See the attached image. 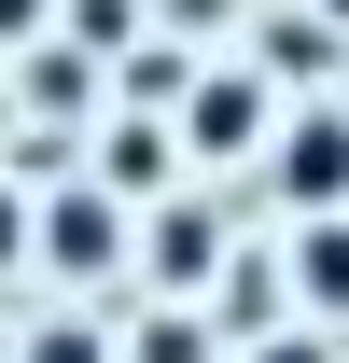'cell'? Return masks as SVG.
Masks as SVG:
<instances>
[{
	"instance_id": "6da1fadb",
	"label": "cell",
	"mask_w": 349,
	"mask_h": 363,
	"mask_svg": "<svg viewBox=\"0 0 349 363\" xmlns=\"http://www.w3.org/2000/svg\"><path fill=\"white\" fill-rule=\"evenodd\" d=\"M279 182H294V210H349V126L336 112H307V126L279 140Z\"/></svg>"
},
{
	"instance_id": "7a4b0ae2",
	"label": "cell",
	"mask_w": 349,
	"mask_h": 363,
	"mask_svg": "<svg viewBox=\"0 0 349 363\" xmlns=\"http://www.w3.org/2000/svg\"><path fill=\"white\" fill-rule=\"evenodd\" d=\"M182 126H196V154H238V140L265 126V84H252V70H210V84H196V112H182Z\"/></svg>"
},
{
	"instance_id": "3957f363",
	"label": "cell",
	"mask_w": 349,
	"mask_h": 363,
	"mask_svg": "<svg viewBox=\"0 0 349 363\" xmlns=\"http://www.w3.org/2000/svg\"><path fill=\"white\" fill-rule=\"evenodd\" d=\"M43 252H56V266H112V252H126L112 196H56V210H43Z\"/></svg>"
},
{
	"instance_id": "277c9868",
	"label": "cell",
	"mask_w": 349,
	"mask_h": 363,
	"mask_svg": "<svg viewBox=\"0 0 349 363\" xmlns=\"http://www.w3.org/2000/svg\"><path fill=\"white\" fill-rule=\"evenodd\" d=\"M294 279H307V294H336V308H349V210H321V224L294 238Z\"/></svg>"
},
{
	"instance_id": "5b68a950",
	"label": "cell",
	"mask_w": 349,
	"mask_h": 363,
	"mask_svg": "<svg viewBox=\"0 0 349 363\" xmlns=\"http://www.w3.org/2000/svg\"><path fill=\"white\" fill-rule=\"evenodd\" d=\"M210 252H223L210 210H168V224H154V266H168V279H210Z\"/></svg>"
},
{
	"instance_id": "8992f818",
	"label": "cell",
	"mask_w": 349,
	"mask_h": 363,
	"mask_svg": "<svg viewBox=\"0 0 349 363\" xmlns=\"http://www.w3.org/2000/svg\"><path fill=\"white\" fill-rule=\"evenodd\" d=\"M28 363H98V335H70V321H56V335H28Z\"/></svg>"
},
{
	"instance_id": "52a82bcc",
	"label": "cell",
	"mask_w": 349,
	"mask_h": 363,
	"mask_svg": "<svg viewBox=\"0 0 349 363\" xmlns=\"http://www.w3.org/2000/svg\"><path fill=\"white\" fill-rule=\"evenodd\" d=\"M14 252H28V224H14V196H0V266H14Z\"/></svg>"
},
{
	"instance_id": "ba28073f",
	"label": "cell",
	"mask_w": 349,
	"mask_h": 363,
	"mask_svg": "<svg viewBox=\"0 0 349 363\" xmlns=\"http://www.w3.org/2000/svg\"><path fill=\"white\" fill-rule=\"evenodd\" d=\"M28 14H43V0H0V43H14V28H28Z\"/></svg>"
},
{
	"instance_id": "9c48e42d",
	"label": "cell",
	"mask_w": 349,
	"mask_h": 363,
	"mask_svg": "<svg viewBox=\"0 0 349 363\" xmlns=\"http://www.w3.org/2000/svg\"><path fill=\"white\" fill-rule=\"evenodd\" d=\"M321 14H336V28H349V0H321Z\"/></svg>"
},
{
	"instance_id": "30bf717a",
	"label": "cell",
	"mask_w": 349,
	"mask_h": 363,
	"mask_svg": "<svg viewBox=\"0 0 349 363\" xmlns=\"http://www.w3.org/2000/svg\"><path fill=\"white\" fill-rule=\"evenodd\" d=\"M279 363H321V350H279Z\"/></svg>"
}]
</instances>
